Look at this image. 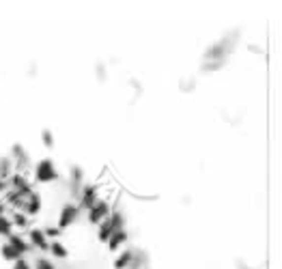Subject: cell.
<instances>
[{
  "mask_svg": "<svg viewBox=\"0 0 282 269\" xmlns=\"http://www.w3.org/2000/svg\"><path fill=\"white\" fill-rule=\"evenodd\" d=\"M2 190H4V181H2V179H0V192H2Z\"/></svg>",
  "mask_w": 282,
  "mask_h": 269,
  "instance_id": "23",
  "label": "cell"
},
{
  "mask_svg": "<svg viewBox=\"0 0 282 269\" xmlns=\"http://www.w3.org/2000/svg\"><path fill=\"white\" fill-rule=\"evenodd\" d=\"M0 254H2V259H7V261H17V259H20V254L15 252V248L9 246V243H4V246L0 248Z\"/></svg>",
  "mask_w": 282,
  "mask_h": 269,
  "instance_id": "15",
  "label": "cell"
},
{
  "mask_svg": "<svg viewBox=\"0 0 282 269\" xmlns=\"http://www.w3.org/2000/svg\"><path fill=\"white\" fill-rule=\"evenodd\" d=\"M80 183H82V168H80V166H71V188H73V194H78Z\"/></svg>",
  "mask_w": 282,
  "mask_h": 269,
  "instance_id": "12",
  "label": "cell"
},
{
  "mask_svg": "<svg viewBox=\"0 0 282 269\" xmlns=\"http://www.w3.org/2000/svg\"><path fill=\"white\" fill-rule=\"evenodd\" d=\"M43 235H45V237H48V235H50V237H58V235H61V231L54 229V226H48V229L43 231Z\"/></svg>",
  "mask_w": 282,
  "mask_h": 269,
  "instance_id": "21",
  "label": "cell"
},
{
  "mask_svg": "<svg viewBox=\"0 0 282 269\" xmlns=\"http://www.w3.org/2000/svg\"><path fill=\"white\" fill-rule=\"evenodd\" d=\"M37 269H56V267L52 265L50 261H45V259H39V261H37Z\"/></svg>",
  "mask_w": 282,
  "mask_h": 269,
  "instance_id": "19",
  "label": "cell"
},
{
  "mask_svg": "<svg viewBox=\"0 0 282 269\" xmlns=\"http://www.w3.org/2000/svg\"><path fill=\"white\" fill-rule=\"evenodd\" d=\"M9 246H13V248H15V252L20 254V256L24 254V252H28V250H31V246H28L24 239H22L20 235H13V232H11V237H9Z\"/></svg>",
  "mask_w": 282,
  "mask_h": 269,
  "instance_id": "9",
  "label": "cell"
},
{
  "mask_svg": "<svg viewBox=\"0 0 282 269\" xmlns=\"http://www.w3.org/2000/svg\"><path fill=\"white\" fill-rule=\"evenodd\" d=\"M75 218H78V207L75 205H65L63 211H61V218H58V231L69 229V226L75 222Z\"/></svg>",
  "mask_w": 282,
  "mask_h": 269,
  "instance_id": "4",
  "label": "cell"
},
{
  "mask_svg": "<svg viewBox=\"0 0 282 269\" xmlns=\"http://www.w3.org/2000/svg\"><path fill=\"white\" fill-rule=\"evenodd\" d=\"M11 229H13L11 220L7 215H0V237H11Z\"/></svg>",
  "mask_w": 282,
  "mask_h": 269,
  "instance_id": "13",
  "label": "cell"
},
{
  "mask_svg": "<svg viewBox=\"0 0 282 269\" xmlns=\"http://www.w3.org/2000/svg\"><path fill=\"white\" fill-rule=\"evenodd\" d=\"M134 254H136L134 250H125V252H123L119 259L114 261V267H116V269H125V267H129V265H132V261H134Z\"/></svg>",
  "mask_w": 282,
  "mask_h": 269,
  "instance_id": "10",
  "label": "cell"
},
{
  "mask_svg": "<svg viewBox=\"0 0 282 269\" xmlns=\"http://www.w3.org/2000/svg\"><path fill=\"white\" fill-rule=\"evenodd\" d=\"M0 215H4V205H2V202H0Z\"/></svg>",
  "mask_w": 282,
  "mask_h": 269,
  "instance_id": "22",
  "label": "cell"
},
{
  "mask_svg": "<svg viewBox=\"0 0 282 269\" xmlns=\"http://www.w3.org/2000/svg\"><path fill=\"white\" fill-rule=\"evenodd\" d=\"M108 213H110L108 200H95L91 205V209H89V220H91L93 224H99L102 220L108 218Z\"/></svg>",
  "mask_w": 282,
  "mask_h": 269,
  "instance_id": "3",
  "label": "cell"
},
{
  "mask_svg": "<svg viewBox=\"0 0 282 269\" xmlns=\"http://www.w3.org/2000/svg\"><path fill=\"white\" fill-rule=\"evenodd\" d=\"M31 243H33L35 248H41V250H48L50 248L48 237L43 235V231H41V229H33L31 231Z\"/></svg>",
  "mask_w": 282,
  "mask_h": 269,
  "instance_id": "7",
  "label": "cell"
},
{
  "mask_svg": "<svg viewBox=\"0 0 282 269\" xmlns=\"http://www.w3.org/2000/svg\"><path fill=\"white\" fill-rule=\"evenodd\" d=\"M48 250H52V254L58 256V259H67V248H65L61 241H52Z\"/></svg>",
  "mask_w": 282,
  "mask_h": 269,
  "instance_id": "14",
  "label": "cell"
},
{
  "mask_svg": "<svg viewBox=\"0 0 282 269\" xmlns=\"http://www.w3.org/2000/svg\"><path fill=\"white\" fill-rule=\"evenodd\" d=\"M11 172V161L7 157H2L0 159V179H4Z\"/></svg>",
  "mask_w": 282,
  "mask_h": 269,
  "instance_id": "16",
  "label": "cell"
},
{
  "mask_svg": "<svg viewBox=\"0 0 282 269\" xmlns=\"http://www.w3.org/2000/svg\"><path fill=\"white\" fill-rule=\"evenodd\" d=\"M123 229V215L119 211H114V213H110L108 218L102 222V226H99V241H108L110 237H112V232L116 231H121Z\"/></svg>",
  "mask_w": 282,
  "mask_h": 269,
  "instance_id": "1",
  "label": "cell"
},
{
  "mask_svg": "<svg viewBox=\"0 0 282 269\" xmlns=\"http://www.w3.org/2000/svg\"><path fill=\"white\" fill-rule=\"evenodd\" d=\"M97 194H99V185H86L82 190V207L91 209V205L97 200Z\"/></svg>",
  "mask_w": 282,
  "mask_h": 269,
  "instance_id": "6",
  "label": "cell"
},
{
  "mask_svg": "<svg viewBox=\"0 0 282 269\" xmlns=\"http://www.w3.org/2000/svg\"><path fill=\"white\" fill-rule=\"evenodd\" d=\"M11 224H13V226H20V229H24V226L28 224V220H26V215H22L20 211H17V213L13 215V220H11Z\"/></svg>",
  "mask_w": 282,
  "mask_h": 269,
  "instance_id": "17",
  "label": "cell"
},
{
  "mask_svg": "<svg viewBox=\"0 0 282 269\" xmlns=\"http://www.w3.org/2000/svg\"><path fill=\"white\" fill-rule=\"evenodd\" d=\"M35 177H37L39 183H50L58 177L56 168H54V161L52 159H41L37 164V170H35Z\"/></svg>",
  "mask_w": 282,
  "mask_h": 269,
  "instance_id": "2",
  "label": "cell"
},
{
  "mask_svg": "<svg viewBox=\"0 0 282 269\" xmlns=\"http://www.w3.org/2000/svg\"><path fill=\"white\" fill-rule=\"evenodd\" d=\"M43 145L48 147V149H52V145H54V138H52V131H48V129H43Z\"/></svg>",
  "mask_w": 282,
  "mask_h": 269,
  "instance_id": "18",
  "label": "cell"
},
{
  "mask_svg": "<svg viewBox=\"0 0 282 269\" xmlns=\"http://www.w3.org/2000/svg\"><path fill=\"white\" fill-rule=\"evenodd\" d=\"M125 239H127V232L121 229V231L112 232V237H110V239H108V241H106V243H108V248H110V250H116V248H119L123 241H125Z\"/></svg>",
  "mask_w": 282,
  "mask_h": 269,
  "instance_id": "11",
  "label": "cell"
},
{
  "mask_svg": "<svg viewBox=\"0 0 282 269\" xmlns=\"http://www.w3.org/2000/svg\"><path fill=\"white\" fill-rule=\"evenodd\" d=\"M226 56V41H220V43L211 45L207 52H205V61H224Z\"/></svg>",
  "mask_w": 282,
  "mask_h": 269,
  "instance_id": "5",
  "label": "cell"
},
{
  "mask_svg": "<svg viewBox=\"0 0 282 269\" xmlns=\"http://www.w3.org/2000/svg\"><path fill=\"white\" fill-rule=\"evenodd\" d=\"M13 269H31V265H28V263H26V261H24V259H22V256H20V259L15 261Z\"/></svg>",
  "mask_w": 282,
  "mask_h": 269,
  "instance_id": "20",
  "label": "cell"
},
{
  "mask_svg": "<svg viewBox=\"0 0 282 269\" xmlns=\"http://www.w3.org/2000/svg\"><path fill=\"white\" fill-rule=\"evenodd\" d=\"M22 207H24V211H28L31 215H35V213H39V207H41V198L37 194H31V196H26L24 198V202H22Z\"/></svg>",
  "mask_w": 282,
  "mask_h": 269,
  "instance_id": "8",
  "label": "cell"
}]
</instances>
